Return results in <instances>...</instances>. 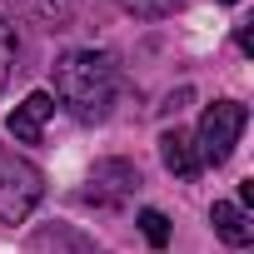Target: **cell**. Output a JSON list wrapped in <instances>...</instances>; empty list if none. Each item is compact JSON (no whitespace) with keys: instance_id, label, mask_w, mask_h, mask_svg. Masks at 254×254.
Wrapping results in <instances>:
<instances>
[{"instance_id":"cell-14","label":"cell","mask_w":254,"mask_h":254,"mask_svg":"<svg viewBox=\"0 0 254 254\" xmlns=\"http://www.w3.org/2000/svg\"><path fill=\"white\" fill-rule=\"evenodd\" d=\"M224 5H234V0H224Z\"/></svg>"},{"instance_id":"cell-3","label":"cell","mask_w":254,"mask_h":254,"mask_svg":"<svg viewBox=\"0 0 254 254\" xmlns=\"http://www.w3.org/2000/svg\"><path fill=\"white\" fill-rule=\"evenodd\" d=\"M249 125V110L239 100H214L204 115H199V135H194V150H199V165H224Z\"/></svg>"},{"instance_id":"cell-2","label":"cell","mask_w":254,"mask_h":254,"mask_svg":"<svg viewBox=\"0 0 254 254\" xmlns=\"http://www.w3.org/2000/svg\"><path fill=\"white\" fill-rule=\"evenodd\" d=\"M40 199H45V175L25 155H15V150L0 145V219L20 224V219L35 214Z\"/></svg>"},{"instance_id":"cell-9","label":"cell","mask_w":254,"mask_h":254,"mask_svg":"<svg viewBox=\"0 0 254 254\" xmlns=\"http://www.w3.org/2000/svg\"><path fill=\"white\" fill-rule=\"evenodd\" d=\"M25 10L45 25V30H65L75 15V0H25Z\"/></svg>"},{"instance_id":"cell-8","label":"cell","mask_w":254,"mask_h":254,"mask_svg":"<svg viewBox=\"0 0 254 254\" xmlns=\"http://www.w3.org/2000/svg\"><path fill=\"white\" fill-rule=\"evenodd\" d=\"M35 254H105L90 234H80V229H70V224H45L40 234H35Z\"/></svg>"},{"instance_id":"cell-11","label":"cell","mask_w":254,"mask_h":254,"mask_svg":"<svg viewBox=\"0 0 254 254\" xmlns=\"http://www.w3.org/2000/svg\"><path fill=\"white\" fill-rule=\"evenodd\" d=\"M120 10H130L135 20H165L180 10V0H120Z\"/></svg>"},{"instance_id":"cell-10","label":"cell","mask_w":254,"mask_h":254,"mask_svg":"<svg viewBox=\"0 0 254 254\" xmlns=\"http://www.w3.org/2000/svg\"><path fill=\"white\" fill-rule=\"evenodd\" d=\"M15 55H20L15 25H10V15H0V90H5V85H10V75H15Z\"/></svg>"},{"instance_id":"cell-4","label":"cell","mask_w":254,"mask_h":254,"mask_svg":"<svg viewBox=\"0 0 254 254\" xmlns=\"http://www.w3.org/2000/svg\"><path fill=\"white\" fill-rule=\"evenodd\" d=\"M135 194H140V170L130 160H100L85 175V190H80V199L95 204V209H120V204H130Z\"/></svg>"},{"instance_id":"cell-13","label":"cell","mask_w":254,"mask_h":254,"mask_svg":"<svg viewBox=\"0 0 254 254\" xmlns=\"http://www.w3.org/2000/svg\"><path fill=\"white\" fill-rule=\"evenodd\" d=\"M234 40H239V50H244V55L254 50V35H249V25H239V35H234Z\"/></svg>"},{"instance_id":"cell-6","label":"cell","mask_w":254,"mask_h":254,"mask_svg":"<svg viewBox=\"0 0 254 254\" xmlns=\"http://www.w3.org/2000/svg\"><path fill=\"white\" fill-rule=\"evenodd\" d=\"M160 160H165V170L170 175H180V180H194L204 165H199V150H194V135H185V130H165L160 135Z\"/></svg>"},{"instance_id":"cell-12","label":"cell","mask_w":254,"mask_h":254,"mask_svg":"<svg viewBox=\"0 0 254 254\" xmlns=\"http://www.w3.org/2000/svg\"><path fill=\"white\" fill-rule=\"evenodd\" d=\"M140 229H145V239H150L155 249H165V244H170V219H165L160 209H145V214H140Z\"/></svg>"},{"instance_id":"cell-1","label":"cell","mask_w":254,"mask_h":254,"mask_svg":"<svg viewBox=\"0 0 254 254\" xmlns=\"http://www.w3.org/2000/svg\"><path fill=\"white\" fill-rule=\"evenodd\" d=\"M115 95H120V70L105 50H65L55 60V100L75 120L100 125L110 115Z\"/></svg>"},{"instance_id":"cell-7","label":"cell","mask_w":254,"mask_h":254,"mask_svg":"<svg viewBox=\"0 0 254 254\" xmlns=\"http://www.w3.org/2000/svg\"><path fill=\"white\" fill-rule=\"evenodd\" d=\"M209 224H214V234H219L224 244H234V249H244V244L254 239V219L244 214V204L214 199V209H209Z\"/></svg>"},{"instance_id":"cell-5","label":"cell","mask_w":254,"mask_h":254,"mask_svg":"<svg viewBox=\"0 0 254 254\" xmlns=\"http://www.w3.org/2000/svg\"><path fill=\"white\" fill-rule=\"evenodd\" d=\"M50 115H55V100H50L45 90H35L25 105H15V110H10V120H5V125H10V135H15L20 145H40L45 120H50Z\"/></svg>"}]
</instances>
